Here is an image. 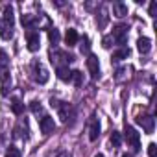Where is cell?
Returning a JSON list of instances; mask_svg holds the SVG:
<instances>
[{
  "label": "cell",
  "mask_w": 157,
  "mask_h": 157,
  "mask_svg": "<svg viewBox=\"0 0 157 157\" xmlns=\"http://www.w3.org/2000/svg\"><path fill=\"white\" fill-rule=\"evenodd\" d=\"M124 135H126V140H128V144H129L133 150H139V148H140V137H139V133H137V129H135V128H131V126H126V131H124Z\"/></svg>",
  "instance_id": "obj_1"
},
{
  "label": "cell",
  "mask_w": 157,
  "mask_h": 157,
  "mask_svg": "<svg viewBox=\"0 0 157 157\" xmlns=\"http://www.w3.org/2000/svg\"><path fill=\"white\" fill-rule=\"evenodd\" d=\"M39 129H41V133H43V135H50V133L56 129L54 118H52V117H48V115H44V117L39 120Z\"/></svg>",
  "instance_id": "obj_2"
},
{
  "label": "cell",
  "mask_w": 157,
  "mask_h": 157,
  "mask_svg": "<svg viewBox=\"0 0 157 157\" xmlns=\"http://www.w3.org/2000/svg\"><path fill=\"white\" fill-rule=\"evenodd\" d=\"M137 124H139V126H142L146 133H153L155 118H153V117H150V115H144V117L140 115V117H137Z\"/></svg>",
  "instance_id": "obj_3"
},
{
  "label": "cell",
  "mask_w": 157,
  "mask_h": 157,
  "mask_svg": "<svg viewBox=\"0 0 157 157\" xmlns=\"http://www.w3.org/2000/svg\"><path fill=\"white\" fill-rule=\"evenodd\" d=\"M33 72H35V82H39V83H46L48 82V70L41 63L33 65Z\"/></svg>",
  "instance_id": "obj_4"
},
{
  "label": "cell",
  "mask_w": 157,
  "mask_h": 157,
  "mask_svg": "<svg viewBox=\"0 0 157 157\" xmlns=\"http://www.w3.org/2000/svg\"><path fill=\"white\" fill-rule=\"evenodd\" d=\"M87 68H89V72H91L93 78H98V74H100V63H98V57L96 56L91 54L87 57Z\"/></svg>",
  "instance_id": "obj_5"
},
{
  "label": "cell",
  "mask_w": 157,
  "mask_h": 157,
  "mask_svg": "<svg viewBox=\"0 0 157 157\" xmlns=\"http://www.w3.org/2000/svg\"><path fill=\"white\" fill-rule=\"evenodd\" d=\"M111 37H113V41H115V43H118V44H124V43H126V37H128L126 26H117V28L113 30Z\"/></svg>",
  "instance_id": "obj_6"
},
{
  "label": "cell",
  "mask_w": 157,
  "mask_h": 157,
  "mask_svg": "<svg viewBox=\"0 0 157 157\" xmlns=\"http://www.w3.org/2000/svg\"><path fill=\"white\" fill-rule=\"evenodd\" d=\"M39 46H41V37H39V33H37V32L28 33V50H30V52H37Z\"/></svg>",
  "instance_id": "obj_7"
},
{
  "label": "cell",
  "mask_w": 157,
  "mask_h": 157,
  "mask_svg": "<svg viewBox=\"0 0 157 157\" xmlns=\"http://www.w3.org/2000/svg\"><path fill=\"white\" fill-rule=\"evenodd\" d=\"M98 137H100V122L93 117V118H91V122H89V139L94 142Z\"/></svg>",
  "instance_id": "obj_8"
},
{
  "label": "cell",
  "mask_w": 157,
  "mask_h": 157,
  "mask_svg": "<svg viewBox=\"0 0 157 157\" xmlns=\"http://www.w3.org/2000/svg\"><path fill=\"white\" fill-rule=\"evenodd\" d=\"M113 15L118 17V19L126 17V15H128V6H126L124 2H115V4H113Z\"/></svg>",
  "instance_id": "obj_9"
},
{
  "label": "cell",
  "mask_w": 157,
  "mask_h": 157,
  "mask_svg": "<svg viewBox=\"0 0 157 157\" xmlns=\"http://www.w3.org/2000/svg\"><path fill=\"white\" fill-rule=\"evenodd\" d=\"M78 39H80L78 32H76L74 28H68V30H67V33H65V43H67L68 46H74V44L78 43Z\"/></svg>",
  "instance_id": "obj_10"
},
{
  "label": "cell",
  "mask_w": 157,
  "mask_h": 157,
  "mask_svg": "<svg viewBox=\"0 0 157 157\" xmlns=\"http://www.w3.org/2000/svg\"><path fill=\"white\" fill-rule=\"evenodd\" d=\"M137 48H139L140 54H148V52L151 50V41H150L148 37H140V39L137 41Z\"/></svg>",
  "instance_id": "obj_11"
},
{
  "label": "cell",
  "mask_w": 157,
  "mask_h": 157,
  "mask_svg": "<svg viewBox=\"0 0 157 157\" xmlns=\"http://www.w3.org/2000/svg\"><path fill=\"white\" fill-rule=\"evenodd\" d=\"M13 21H15V17H13V8H11V6H6V8H4V26L13 28Z\"/></svg>",
  "instance_id": "obj_12"
},
{
  "label": "cell",
  "mask_w": 157,
  "mask_h": 157,
  "mask_svg": "<svg viewBox=\"0 0 157 157\" xmlns=\"http://www.w3.org/2000/svg\"><path fill=\"white\" fill-rule=\"evenodd\" d=\"M57 109H59V118H61L63 122H68V118H70V111H72V107H70L68 104H65V102H63V105L59 104V107H57Z\"/></svg>",
  "instance_id": "obj_13"
},
{
  "label": "cell",
  "mask_w": 157,
  "mask_h": 157,
  "mask_svg": "<svg viewBox=\"0 0 157 157\" xmlns=\"http://www.w3.org/2000/svg\"><path fill=\"white\" fill-rule=\"evenodd\" d=\"M57 78L61 82H70V70L67 65H59L57 67Z\"/></svg>",
  "instance_id": "obj_14"
},
{
  "label": "cell",
  "mask_w": 157,
  "mask_h": 157,
  "mask_svg": "<svg viewBox=\"0 0 157 157\" xmlns=\"http://www.w3.org/2000/svg\"><path fill=\"white\" fill-rule=\"evenodd\" d=\"M11 111H13V115H22L24 113V104H22L21 98H13L11 100Z\"/></svg>",
  "instance_id": "obj_15"
},
{
  "label": "cell",
  "mask_w": 157,
  "mask_h": 157,
  "mask_svg": "<svg viewBox=\"0 0 157 157\" xmlns=\"http://www.w3.org/2000/svg\"><path fill=\"white\" fill-rule=\"evenodd\" d=\"M70 82H72L76 87H80V85L83 83V74H82L80 70H72V72H70Z\"/></svg>",
  "instance_id": "obj_16"
},
{
  "label": "cell",
  "mask_w": 157,
  "mask_h": 157,
  "mask_svg": "<svg viewBox=\"0 0 157 157\" xmlns=\"http://www.w3.org/2000/svg\"><path fill=\"white\" fill-rule=\"evenodd\" d=\"M128 56H129V48H120V50H117L113 54V59L115 61H122V59H128Z\"/></svg>",
  "instance_id": "obj_17"
},
{
  "label": "cell",
  "mask_w": 157,
  "mask_h": 157,
  "mask_svg": "<svg viewBox=\"0 0 157 157\" xmlns=\"http://www.w3.org/2000/svg\"><path fill=\"white\" fill-rule=\"evenodd\" d=\"M48 39H50V43L57 44V43H59V39H61V35H59V32H57L56 28H50V30H48Z\"/></svg>",
  "instance_id": "obj_18"
},
{
  "label": "cell",
  "mask_w": 157,
  "mask_h": 157,
  "mask_svg": "<svg viewBox=\"0 0 157 157\" xmlns=\"http://www.w3.org/2000/svg\"><path fill=\"white\" fill-rule=\"evenodd\" d=\"M0 35H2L4 41H10V39L13 37V28H10V26H2V30H0Z\"/></svg>",
  "instance_id": "obj_19"
},
{
  "label": "cell",
  "mask_w": 157,
  "mask_h": 157,
  "mask_svg": "<svg viewBox=\"0 0 157 157\" xmlns=\"http://www.w3.org/2000/svg\"><path fill=\"white\" fill-rule=\"evenodd\" d=\"M22 24H24L26 28H32V26L35 24V17H33V15H22Z\"/></svg>",
  "instance_id": "obj_20"
},
{
  "label": "cell",
  "mask_w": 157,
  "mask_h": 157,
  "mask_svg": "<svg viewBox=\"0 0 157 157\" xmlns=\"http://www.w3.org/2000/svg\"><path fill=\"white\" fill-rule=\"evenodd\" d=\"M111 144H113V146H120V144H122V135H120L118 131H113V133H111Z\"/></svg>",
  "instance_id": "obj_21"
},
{
  "label": "cell",
  "mask_w": 157,
  "mask_h": 157,
  "mask_svg": "<svg viewBox=\"0 0 157 157\" xmlns=\"http://www.w3.org/2000/svg\"><path fill=\"white\" fill-rule=\"evenodd\" d=\"M113 43H115V41H113V37H111V35H105V37L102 39V46H104V48H111V46H113Z\"/></svg>",
  "instance_id": "obj_22"
},
{
  "label": "cell",
  "mask_w": 157,
  "mask_h": 157,
  "mask_svg": "<svg viewBox=\"0 0 157 157\" xmlns=\"http://www.w3.org/2000/svg\"><path fill=\"white\" fill-rule=\"evenodd\" d=\"M6 157H21V151L15 146H10V150L6 151Z\"/></svg>",
  "instance_id": "obj_23"
},
{
  "label": "cell",
  "mask_w": 157,
  "mask_h": 157,
  "mask_svg": "<svg viewBox=\"0 0 157 157\" xmlns=\"http://www.w3.org/2000/svg\"><path fill=\"white\" fill-rule=\"evenodd\" d=\"M0 67H2V68L8 67V54L4 50H0Z\"/></svg>",
  "instance_id": "obj_24"
},
{
  "label": "cell",
  "mask_w": 157,
  "mask_h": 157,
  "mask_svg": "<svg viewBox=\"0 0 157 157\" xmlns=\"http://www.w3.org/2000/svg\"><path fill=\"white\" fill-rule=\"evenodd\" d=\"M80 50H82L83 54L89 52V37H83V39H82V46H80Z\"/></svg>",
  "instance_id": "obj_25"
},
{
  "label": "cell",
  "mask_w": 157,
  "mask_h": 157,
  "mask_svg": "<svg viewBox=\"0 0 157 157\" xmlns=\"http://www.w3.org/2000/svg\"><path fill=\"white\" fill-rule=\"evenodd\" d=\"M148 13H150V17H155V15H157V2H151V4H150Z\"/></svg>",
  "instance_id": "obj_26"
},
{
  "label": "cell",
  "mask_w": 157,
  "mask_h": 157,
  "mask_svg": "<svg viewBox=\"0 0 157 157\" xmlns=\"http://www.w3.org/2000/svg\"><path fill=\"white\" fill-rule=\"evenodd\" d=\"M155 153H157V146H155L153 142H150V144H148V155H150V157H155Z\"/></svg>",
  "instance_id": "obj_27"
},
{
  "label": "cell",
  "mask_w": 157,
  "mask_h": 157,
  "mask_svg": "<svg viewBox=\"0 0 157 157\" xmlns=\"http://www.w3.org/2000/svg\"><path fill=\"white\" fill-rule=\"evenodd\" d=\"M30 107H32V111H33L35 115H37V113H41V104H39V102H32V105H30Z\"/></svg>",
  "instance_id": "obj_28"
},
{
  "label": "cell",
  "mask_w": 157,
  "mask_h": 157,
  "mask_svg": "<svg viewBox=\"0 0 157 157\" xmlns=\"http://www.w3.org/2000/svg\"><path fill=\"white\" fill-rule=\"evenodd\" d=\"M105 24H107V15H105V13H102V15H100V22H98V26H100V28H104Z\"/></svg>",
  "instance_id": "obj_29"
},
{
  "label": "cell",
  "mask_w": 157,
  "mask_h": 157,
  "mask_svg": "<svg viewBox=\"0 0 157 157\" xmlns=\"http://www.w3.org/2000/svg\"><path fill=\"white\" fill-rule=\"evenodd\" d=\"M122 157H133V155H131V153H124Z\"/></svg>",
  "instance_id": "obj_30"
},
{
  "label": "cell",
  "mask_w": 157,
  "mask_h": 157,
  "mask_svg": "<svg viewBox=\"0 0 157 157\" xmlns=\"http://www.w3.org/2000/svg\"><path fill=\"white\" fill-rule=\"evenodd\" d=\"M59 157H68V155L67 153H59Z\"/></svg>",
  "instance_id": "obj_31"
},
{
  "label": "cell",
  "mask_w": 157,
  "mask_h": 157,
  "mask_svg": "<svg viewBox=\"0 0 157 157\" xmlns=\"http://www.w3.org/2000/svg\"><path fill=\"white\" fill-rule=\"evenodd\" d=\"M94 157H104V155H102V153H98V155H94Z\"/></svg>",
  "instance_id": "obj_32"
}]
</instances>
